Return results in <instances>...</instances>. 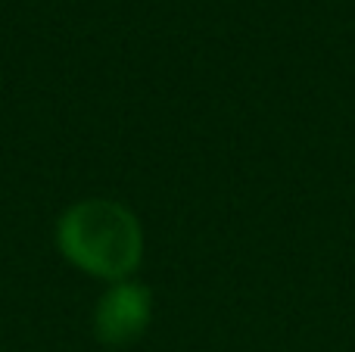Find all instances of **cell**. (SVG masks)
<instances>
[{"mask_svg":"<svg viewBox=\"0 0 355 352\" xmlns=\"http://www.w3.org/2000/svg\"><path fill=\"white\" fill-rule=\"evenodd\" d=\"M150 293L141 284L131 281H116L110 290L100 297L97 309H94V331L97 340L106 346H125L135 343L137 337L147 331L150 322Z\"/></svg>","mask_w":355,"mask_h":352,"instance_id":"7a4b0ae2","label":"cell"},{"mask_svg":"<svg viewBox=\"0 0 355 352\" xmlns=\"http://www.w3.org/2000/svg\"><path fill=\"white\" fill-rule=\"evenodd\" d=\"M60 249L94 278L125 281L144 256V234L135 212L116 200H81L56 225Z\"/></svg>","mask_w":355,"mask_h":352,"instance_id":"6da1fadb","label":"cell"}]
</instances>
